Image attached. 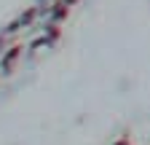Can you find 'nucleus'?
Masks as SVG:
<instances>
[{
	"mask_svg": "<svg viewBox=\"0 0 150 145\" xmlns=\"http://www.w3.org/2000/svg\"><path fill=\"white\" fill-rule=\"evenodd\" d=\"M115 145H131V142H129V140H126V137H123V140H118V142H115Z\"/></svg>",
	"mask_w": 150,
	"mask_h": 145,
	"instance_id": "nucleus-3",
	"label": "nucleus"
},
{
	"mask_svg": "<svg viewBox=\"0 0 150 145\" xmlns=\"http://www.w3.org/2000/svg\"><path fill=\"white\" fill-rule=\"evenodd\" d=\"M67 14H70V3H67V0H56L54 8H48L51 22H64V19H67Z\"/></svg>",
	"mask_w": 150,
	"mask_h": 145,
	"instance_id": "nucleus-2",
	"label": "nucleus"
},
{
	"mask_svg": "<svg viewBox=\"0 0 150 145\" xmlns=\"http://www.w3.org/2000/svg\"><path fill=\"white\" fill-rule=\"evenodd\" d=\"M22 57V46H13V48H8L3 57H0V70L6 72V75H11V70H13V65H16V59Z\"/></svg>",
	"mask_w": 150,
	"mask_h": 145,
	"instance_id": "nucleus-1",
	"label": "nucleus"
}]
</instances>
